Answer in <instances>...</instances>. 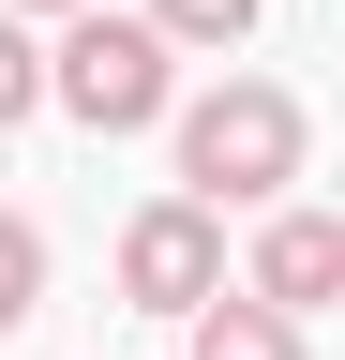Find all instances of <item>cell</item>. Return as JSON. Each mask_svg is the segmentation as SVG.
I'll return each mask as SVG.
<instances>
[{
	"mask_svg": "<svg viewBox=\"0 0 345 360\" xmlns=\"http://www.w3.org/2000/svg\"><path fill=\"white\" fill-rule=\"evenodd\" d=\"M165 120H181V195L195 210H271L300 180V150H315L271 75H226V90H195V105H165Z\"/></svg>",
	"mask_w": 345,
	"mask_h": 360,
	"instance_id": "1",
	"label": "cell"
},
{
	"mask_svg": "<svg viewBox=\"0 0 345 360\" xmlns=\"http://www.w3.org/2000/svg\"><path fill=\"white\" fill-rule=\"evenodd\" d=\"M46 105H75L91 135H150L165 105H181V45H165L150 15L75 0V15H60V45H46Z\"/></svg>",
	"mask_w": 345,
	"mask_h": 360,
	"instance_id": "2",
	"label": "cell"
},
{
	"mask_svg": "<svg viewBox=\"0 0 345 360\" xmlns=\"http://www.w3.org/2000/svg\"><path fill=\"white\" fill-rule=\"evenodd\" d=\"M210 285H226V210L150 195L136 225H120V300H136V315H195Z\"/></svg>",
	"mask_w": 345,
	"mask_h": 360,
	"instance_id": "3",
	"label": "cell"
},
{
	"mask_svg": "<svg viewBox=\"0 0 345 360\" xmlns=\"http://www.w3.org/2000/svg\"><path fill=\"white\" fill-rule=\"evenodd\" d=\"M240 300H271V315H300V330H315V315L345 300V225H330V210H271V225H255Z\"/></svg>",
	"mask_w": 345,
	"mask_h": 360,
	"instance_id": "4",
	"label": "cell"
},
{
	"mask_svg": "<svg viewBox=\"0 0 345 360\" xmlns=\"http://www.w3.org/2000/svg\"><path fill=\"white\" fill-rule=\"evenodd\" d=\"M181 330H195V360H300V315L240 300V285H210V300L181 315Z\"/></svg>",
	"mask_w": 345,
	"mask_h": 360,
	"instance_id": "5",
	"label": "cell"
},
{
	"mask_svg": "<svg viewBox=\"0 0 345 360\" xmlns=\"http://www.w3.org/2000/svg\"><path fill=\"white\" fill-rule=\"evenodd\" d=\"M30 315H46V225L0 210V330H30Z\"/></svg>",
	"mask_w": 345,
	"mask_h": 360,
	"instance_id": "6",
	"label": "cell"
},
{
	"mask_svg": "<svg viewBox=\"0 0 345 360\" xmlns=\"http://www.w3.org/2000/svg\"><path fill=\"white\" fill-rule=\"evenodd\" d=\"M255 15H271V0H150V30H165V45H210V60H226Z\"/></svg>",
	"mask_w": 345,
	"mask_h": 360,
	"instance_id": "7",
	"label": "cell"
},
{
	"mask_svg": "<svg viewBox=\"0 0 345 360\" xmlns=\"http://www.w3.org/2000/svg\"><path fill=\"white\" fill-rule=\"evenodd\" d=\"M30 105H46V45H30V15H0V135H15Z\"/></svg>",
	"mask_w": 345,
	"mask_h": 360,
	"instance_id": "8",
	"label": "cell"
},
{
	"mask_svg": "<svg viewBox=\"0 0 345 360\" xmlns=\"http://www.w3.org/2000/svg\"><path fill=\"white\" fill-rule=\"evenodd\" d=\"M0 15H75V0H0Z\"/></svg>",
	"mask_w": 345,
	"mask_h": 360,
	"instance_id": "9",
	"label": "cell"
}]
</instances>
